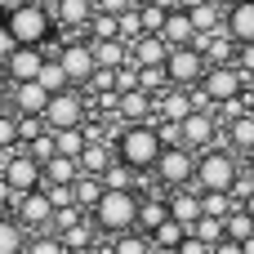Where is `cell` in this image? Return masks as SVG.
<instances>
[{
  "label": "cell",
  "instance_id": "45",
  "mask_svg": "<svg viewBox=\"0 0 254 254\" xmlns=\"http://www.w3.org/2000/svg\"><path fill=\"white\" fill-rule=\"evenodd\" d=\"M0 112H13V85L0 76Z\"/></svg>",
  "mask_w": 254,
  "mask_h": 254
},
{
  "label": "cell",
  "instance_id": "19",
  "mask_svg": "<svg viewBox=\"0 0 254 254\" xmlns=\"http://www.w3.org/2000/svg\"><path fill=\"white\" fill-rule=\"evenodd\" d=\"M49 98H54V94H49L40 80H18V85H13V112H18V116H45Z\"/></svg>",
  "mask_w": 254,
  "mask_h": 254
},
{
  "label": "cell",
  "instance_id": "31",
  "mask_svg": "<svg viewBox=\"0 0 254 254\" xmlns=\"http://www.w3.org/2000/svg\"><path fill=\"white\" fill-rule=\"evenodd\" d=\"M54 138H58V152H63V156H80V152H85V143H89V125L54 129Z\"/></svg>",
  "mask_w": 254,
  "mask_h": 254
},
{
  "label": "cell",
  "instance_id": "20",
  "mask_svg": "<svg viewBox=\"0 0 254 254\" xmlns=\"http://www.w3.org/2000/svg\"><path fill=\"white\" fill-rule=\"evenodd\" d=\"M116 121H121V125L156 121V98H152L147 89H129V94H121V103H116Z\"/></svg>",
  "mask_w": 254,
  "mask_h": 254
},
{
  "label": "cell",
  "instance_id": "47",
  "mask_svg": "<svg viewBox=\"0 0 254 254\" xmlns=\"http://www.w3.org/2000/svg\"><path fill=\"white\" fill-rule=\"evenodd\" d=\"M67 254H107V246H80V250H67Z\"/></svg>",
  "mask_w": 254,
  "mask_h": 254
},
{
  "label": "cell",
  "instance_id": "55",
  "mask_svg": "<svg viewBox=\"0 0 254 254\" xmlns=\"http://www.w3.org/2000/svg\"><path fill=\"white\" fill-rule=\"evenodd\" d=\"M134 4H152V0H134Z\"/></svg>",
  "mask_w": 254,
  "mask_h": 254
},
{
  "label": "cell",
  "instance_id": "26",
  "mask_svg": "<svg viewBox=\"0 0 254 254\" xmlns=\"http://www.w3.org/2000/svg\"><path fill=\"white\" fill-rule=\"evenodd\" d=\"M89 40H121V13H107V9H94L89 27H85Z\"/></svg>",
  "mask_w": 254,
  "mask_h": 254
},
{
  "label": "cell",
  "instance_id": "40",
  "mask_svg": "<svg viewBox=\"0 0 254 254\" xmlns=\"http://www.w3.org/2000/svg\"><path fill=\"white\" fill-rule=\"evenodd\" d=\"M13 49H18V36H13V31H9V22L0 18V63H4Z\"/></svg>",
  "mask_w": 254,
  "mask_h": 254
},
{
  "label": "cell",
  "instance_id": "49",
  "mask_svg": "<svg viewBox=\"0 0 254 254\" xmlns=\"http://www.w3.org/2000/svg\"><path fill=\"white\" fill-rule=\"evenodd\" d=\"M152 254H179L174 246H152Z\"/></svg>",
  "mask_w": 254,
  "mask_h": 254
},
{
  "label": "cell",
  "instance_id": "42",
  "mask_svg": "<svg viewBox=\"0 0 254 254\" xmlns=\"http://www.w3.org/2000/svg\"><path fill=\"white\" fill-rule=\"evenodd\" d=\"M179 254H214V246H205L201 237H192V232H188V241L179 246Z\"/></svg>",
  "mask_w": 254,
  "mask_h": 254
},
{
  "label": "cell",
  "instance_id": "54",
  "mask_svg": "<svg viewBox=\"0 0 254 254\" xmlns=\"http://www.w3.org/2000/svg\"><path fill=\"white\" fill-rule=\"evenodd\" d=\"M250 107H254V85H250Z\"/></svg>",
  "mask_w": 254,
  "mask_h": 254
},
{
  "label": "cell",
  "instance_id": "30",
  "mask_svg": "<svg viewBox=\"0 0 254 254\" xmlns=\"http://www.w3.org/2000/svg\"><path fill=\"white\" fill-rule=\"evenodd\" d=\"M192 237H201L205 246H219V241H228V219H214V214H201V219L192 223Z\"/></svg>",
  "mask_w": 254,
  "mask_h": 254
},
{
  "label": "cell",
  "instance_id": "14",
  "mask_svg": "<svg viewBox=\"0 0 254 254\" xmlns=\"http://www.w3.org/2000/svg\"><path fill=\"white\" fill-rule=\"evenodd\" d=\"M223 143H228L246 165H254V107L241 112V116H232V121L223 125Z\"/></svg>",
  "mask_w": 254,
  "mask_h": 254
},
{
  "label": "cell",
  "instance_id": "52",
  "mask_svg": "<svg viewBox=\"0 0 254 254\" xmlns=\"http://www.w3.org/2000/svg\"><path fill=\"white\" fill-rule=\"evenodd\" d=\"M210 4H219V9H228V4H237V0H210Z\"/></svg>",
  "mask_w": 254,
  "mask_h": 254
},
{
  "label": "cell",
  "instance_id": "34",
  "mask_svg": "<svg viewBox=\"0 0 254 254\" xmlns=\"http://www.w3.org/2000/svg\"><path fill=\"white\" fill-rule=\"evenodd\" d=\"M188 232H192L188 223H179V219H165V223L152 232V246H174V250H179V246L188 241Z\"/></svg>",
  "mask_w": 254,
  "mask_h": 254
},
{
  "label": "cell",
  "instance_id": "33",
  "mask_svg": "<svg viewBox=\"0 0 254 254\" xmlns=\"http://www.w3.org/2000/svg\"><path fill=\"white\" fill-rule=\"evenodd\" d=\"M188 13H192L196 31H201V36H210V31H219V27H223V13H228V9H219V4H196V9H188Z\"/></svg>",
  "mask_w": 254,
  "mask_h": 254
},
{
  "label": "cell",
  "instance_id": "6",
  "mask_svg": "<svg viewBox=\"0 0 254 254\" xmlns=\"http://www.w3.org/2000/svg\"><path fill=\"white\" fill-rule=\"evenodd\" d=\"M58 63H63V71H67V80L76 85V89H85L89 80H94V71H98V58H94V40L89 36H71V40H63V45H45Z\"/></svg>",
  "mask_w": 254,
  "mask_h": 254
},
{
  "label": "cell",
  "instance_id": "38",
  "mask_svg": "<svg viewBox=\"0 0 254 254\" xmlns=\"http://www.w3.org/2000/svg\"><path fill=\"white\" fill-rule=\"evenodd\" d=\"M27 254H67V246H63V237H58V232H31Z\"/></svg>",
  "mask_w": 254,
  "mask_h": 254
},
{
  "label": "cell",
  "instance_id": "35",
  "mask_svg": "<svg viewBox=\"0 0 254 254\" xmlns=\"http://www.w3.org/2000/svg\"><path fill=\"white\" fill-rule=\"evenodd\" d=\"M228 237H232V241H250L254 237V214L246 205H237V210L228 214Z\"/></svg>",
  "mask_w": 254,
  "mask_h": 254
},
{
  "label": "cell",
  "instance_id": "32",
  "mask_svg": "<svg viewBox=\"0 0 254 254\" xmlns=\"http://www.w3.org/2000/svg\"><path fill=\"white\" fill-rule=\"evenodd\" d=\"M18 147H22V125L13 112H0V156L18 152Z\"/></svg>",
  "mask_w": 254,
  "mask_h": 254
},
{
  "label": "cell",
  "instance_id": "28",
  "mask_svg": "<svg viewBox=\"0 0 254 254\" xmlns=\"http://www.w3.org/2000/svg\"><path fill=\"white\" fill-rule=\"evenodd\" d=\"M71 188H76V205H80V210H94V205L103 201V192H107V183H103L98 174H80Z\"/></svg>",
  "mask_w": 254,
  "mask_h": 254
},
{
  "label": "cell",
  "instance_id": "46",
  "mask_svg": "<svg viewBox=\"0 0 254 254\" xmlns=\"http://www.w3.org/2000/svg\"><path fill=\"white\" fill-rule=\"evenodd\" d=\"M214 254H246V246H241V241H232V237H228V241H219V246H214Z\"/></svg>",
  "mask_w": 254,
  "mask_h": 254
},
{
  "label": "cell",
  "instance_id": "50",
  "mask_svg": "<svg viewBox=\"0 0 254 254\" xmlns=\"http://www.w3.org/2000/svg\"><path fill=\"white\" fill-rule=\"evenodd\" d=\"M36 4H45V9H58V4H63V0H36Z\"/></svg>",
  "mask_w": 254,
  "mask_h": 254
},
{
  "label": "cell",
  "instance_id": "39",
  "mask_svg": "<svg viewBox=\"0 0 254 254\" xmlns=\"http://www.w3.org/2000/svg\"><path fill=\"white\" fill-rule=\"evenodd\" d=\"M138 13H143V31H161L165 18H170V9L156 4V0H152V4H138Z\"/></svg>",
  "mask_w": 254,
  "mask_h": 254
},
{
  "label": "cell",
  "instance_id": "1",
  "mask_svg": "<svg viewBox=\"0 0 254 254\" xmlns=\"http://www.w3.org/2000/svg\"><path fill=\"white\" fill-rule=\"evenodd\" d=\"M165 152V138L156 129V121H134V125H116V156L138 170V174H152L156 161Z\"/></svg>",
  "mask_w": 254,
  "mask_h": 254
},
{
  "label": "cell",
  "instance_id": "8",
  "mask_svg": "<svg viewBox=\"0 0 254 254\" xmlns=\"http://www.w3.org/2000/svg\"><path fill=\"white\" fill-rule=\"evenodd\" d=\"M89 116H94V107H89L85 89H76V85L54 94L49 107H45V125L49 129H76V125H89Z\"/></svg>",
  "mask_w": 254,
  "mask_h": 254
},
{
  "label": "cell",
  "instance_id": "5",
  "mask_svg": "<svg viewBox=\"0 0 254 254\" xmlns=\"http://www.w3.org/2000/svg\"><path fill=\"white\" fill-rule=\"evenodd\" d=\"M250 76L237 67V63H228V67H210L205 71V80L196 85V107H219V103H232V98H246L250 94Z\"/></svg>",
  "mask_w": 254,
  "mask_h": 254
},
{
  "label": "cell",
  "instance_id": "25",
  "mask_svg": "<svg viewBox=\"0 0 254 254\" xmlns=\"http://www.w3.org/2000/svg\"><path fill=\"white\" fill-rule=\"evenodd\" d=\"M94 58H98V67H125V63H134V54H129V45L125 40H94Z\"/></svg>",
  "mask_w": 254,
  "mask_h": 254
},
{
  "label": "cell",
  "instance_id": "51",
  "mask_svg": "<svg viewBox=\"0 0 254 254\" xmlns=\"http://www.w3.org/2000/svg\"><path fill=\"white\" fill-rule=\"evenodd\" d=\"M156 4H165V9H179V0H156Z\"/></svg>",
  "mask_w": 254,
  "mask_h": 254
},
{
  "label": "cell",
  "instance_id": "10",
  "mask_svg": "<svg viewBox=\"0 0 254 254\" xmlns=\"http://www.w3.org/2000/svg\"><path fill=\"white\" fill-rule=\"evenodd\" d=\"M165 71H170V85L196 89V85L205 80L210 63H205V54H201L196 45H179V49H170V58H165Z\"/></svg>",
  "mask_w": 254,
  "mask_h": 254
},
{
  "label": "cell",
  "instance_id": "21",
  "mask_svg": "<svg viewBox=\"0 0 254 254\" xmlns=\"http://www.w3.org/2000/svg\"><path fill=\"white\" fill-rule=\"evenodd\" d=\"M165 201H170V219H179V223H188V228L205 214V205H201V188H174Z\"/></svg>",
  "mask_w": 254,
  "mask_h": 254
},
{
  "label": "cell",
  "instance_id": "53",
  "mask_svg": "<svg viewBox=\"0 0 254 254\" xmlns=\"http://www.w3.org/2000/svg\"><path fill=\"white\" fill-rule=\"evenodd\" d=\"M246 210H250V214H254V196H250V201H246Z\"/></svg>",
  "mask_w": 254,
  "mask_h": 254
},
{
  "label": "cell",
  "instance_id": "56",
  "mask_svg": "<svg viewBox=\"0 0 254 254\" xmlns=\"http://www.w3.org/2000/svg\"><path fill=\"white\" fill-rule=\"evenodd\" d=\"M0 76H4V63H0Z\"/></svg>",
  "mask_w": 254,
  "mask_h": 254
},
{
  "label": "cell",
  "instance_id": "2",
  "mask_svg": "<svg viewBox=\"0 0 254 254\" xmlns=\"http://www.w3.org/2000/svg\"><path fill=\"white\" fill-rule=\"evenodd\" d=\"M138 210H143V196H138V192H116V188H107L103 201L89 210V219H94L98 237H121V232H134V228H138Z\"/></svg>",
  "mask_w": 254,
  "mask_h": 254
},
{
  "label": "cell",
  "instance_id": "37",
  "mask_svg": "<svg viewBox=\"0 0 254 254\" xmlns=\"http://www.w3.org/2000/svg\"><path fill=\"white\" fill-rule=\"evenodd\" d=\"M201 205H205V214H214V219H228V214L237 210L232 192H201Z\"/></svg>",
  "mask_w": 254,
  "mask_h": 254
},
{
  "label": "cell",
  "instance_id": "11",
  "mask_svg": "<svg viewBox=\"0 0 254 254\" xmlns=\"http://www.w3.org/2000/svg\"><path fill=\"white\" fill-rule=\"evenodd\" d=\"M214 143H223V121L214 116V107H196L188 121H183V147H192L196 156L210 152Z\"/></svg>",
  "mask_w": 254,
  "mask_h": 254
},
{
  "label": "cell",
  "instance_id": "9",
  "mask_svg": "<svg viewBox=\"0 0 254 254\" xmlns=\"http://www.w3.org/2000/svg\"><path fill=\"white\" fill-rule=\"evenodd\" d=\"M27 232H49L54 228V214H58V205H54V196H49V188H31V192H18V201H13V210H9Z\"/></svg>",
  "mask_w": 254,
  "mask_h": 254
},
{
  "label": "cell",
  "instance_id": "43",
  "mask_svg": "<svg viewBox=\"0 0 254 254\" xmlns=\"http://www.w3.org/2000/svg\"><path fill=\"white\" fill-rule=\"evenodd\" d=\"M13 201H18V192H13V188H9V179L0 174V214H9V210H13Z\"/></svg>",
  "mask_w": 254,
  "mask_h": 254
},
{
  "label": "cell",
  "instance_id": "44",
  "mask_svg": "<svg viewBox=\"0 0 254 254\" xmlns=\"http://www.w3.org/2000/svg\"><path fill=\"white\" fill-rule=\"evenodd\" d=\"M98 9H107V13H125V9H134V0H94Z\"/></svg>",
  "mask_w": 254,
  "mask_h": 254
},
{
  "label": "cell",
  "instance_id": "41",
  "mask_svg": "<svg viewBox=\"0 0 254 254\" xmlns=\"http://www.w3.org/2000/svg\"><path fill=\"white\" fill-rule=\"evenodd\" d=\"M237 67H241V71H246V76L254 80V40H250V45H241V49H237Z\"/></svg>",
  "mask_w": 254,
  "mask_h": 254
},
{
  "label": "cell",
  "instance_id": "7",
  "mask_svg": "<svg viewBox=\"0 0 254 254\" xmlns=\"http://www.w3.org/2000/svg\"><path fill=\"white\" fill-rule=\"evenodd\" d=\"M152 183H156L165 196H170L174 188H192V183H196V152L183 147V143L165 147L161 161H156V170H152Z\"/></svg>",
  "mask_w": 254,
  "mask_h": 254
},
{
  "label": "cell",
  "instance_id": "18",
  "mask_svg": "<svg viewBox=\"0 0 254 254\" xmlns=\"http://www.w3.org/2000/svg\"><path fill=\"white\" fill-rule=\"evenodd\" d=\"M94 9H98L94 0H63V4L54 9V22H58V31H67V36H85Z\"/></svg>",
  "mask_w": 254,
  "mask_h": 254
},
{
  "label": "cell",
  "instance_id": "23",
  "mask_svg": "<svg viewBox=\"0 0 254 254\" xmlns=\"http://www.w3.org/2000/svg\"><path fill=\"white\" fill-rule=\"evenodd\" d=\"M161 36H165L174 49H179V45H196V40H201V31H196V22H192V13H188V9H170V18H165Z\"/></svg>",
  "mask_w": 254,
  "mask_h": 254
},
{
  "label": "cell",
  "instance_id": "29",
  "mask_svg": "<svg viewBox=\"0 0 254 254\" xmlns=\"http://www.w3.org/2000/svg\"><path fill=\"white\" fill-rule=\"evenodd\" d=\"M107 254H152V237L147 232H121V237H112L107 241Z\"/></svg>",
  "mask_w": 254,
  "mask_h": 254
},
{
  "label": "cell",
  "instance_id": "36",
  "mask_svg": "<svg viewBox=\"0 0 254 254\" xmlns=\"http://www.w3.org/2000/svg\"><path fill=\"white\" fill-rule=\"evenodd\" d=\"M22 147H27V152H31V156H36L40 165H49V161L58 156V138H54V129H45L40 138H31V143H22Z\"/></svg>",
  "mask_w": 254,
  "mask_h": 254
},
{
  "label": "cell",
  "instance_id": "4",
  "mask_svg": "<svg viewBox=\"0 0 254 254\" xmlns=\"http://www.w3.org/2000/svg\"><path fill=\"white\" fill-rule=\"evenodd\" d=\"M4 22H9V31L18 36V45H49V40L58 36L54 9H45V4H36V0L13 4V9L4 13Z\"/></svg>",
  "mask_w": 254,
  "mask_h": 254
},
{
  "label": "cell",
  "instance_id": "27",
  "mask_svg": "<svg viewBox=\"0 0 254 254\" xmlns=\"http://www.w3.org/2000/svg\"><path fill=\"white\" fill-rule=\"evenodd\" d=\"M85 170H80V156H54L49 165H45V183H76Z\"/></svg>",
  "mask_w": 254,
  "mask_h": 254
},
{
  "label": "cell",
  "instance_id": "17",
  "mask_svg": "<svg viewBox=\"0 0 254 254\" xmlns=\"http://www.w3.org/2000/svg\"><path fill=\"white\" fill-rule=\"evenodd\" d=\"M192 112H196V89L170 85V89L156 98V116H161V121H188Z\"/></svg>",
  "mask_w": 254,
  "mask_h": 254
},
{
  "label": "cell",
  "instance_id": "15",
  "mask_svg": "<svg viewBox=\"0 0 254 254\" xmlns=\"http://www.w3.org/2000/svg\"><path fill=\"white\" fill-rule=\"evenodd\" d=\"M170 49H174V45H170L161 31H143V36L129 45V54H134V67H165Z\"/></svg>",
  "mask_w": 254,
  "mask_h": 254
},
{
  "label": "cell",
  "instance_id": "12",
  "mask_svg": "<svg viewBox=\"0 0 254 254\" xmlns=\"http://www.w3.org/2000/svg\"><path fill=\"white\" fill-rule=\"evenodd\" d=\"M0 174L9 179V188L13 192H31V188H45V165L27 152V147H18V152H9V156H0Z\"/></svg>",
  "mask_w": 254,
  "mask_h": 254
},
{
  "label": "cell",
  "instance_id": "48",
  "mask_svg": "<svg viewBox=\"0 0 254 254\" xmlns=\"http://www.w3.org/2000/svg\"><path fill=\"white\" fill-rule=\"evenodd\" d=\"M196 4H210V0H179V9H196Z\"/></svg>",
  "mask_w": 254,
  "mask_h": 254
},
{
  "label": "cell",
  "instance_id": "24",
  "mask_svg": "<svg viewBox=\"0 0 254 254\" xmlns=\"http://www.w3.org/2000/svg\"><path fill=\"white\" fill-rule=\"evenodd\" d=\"M31 232L13 219V214H0V254H27Z\"/></svg>",
  "mask_w": 254,
  "mask_h": 254
},
{
  "label": "cell",
  "instance_id": "16",
  "mask_svg": "<svg viewBox=\"0 0 254 254\" xmlns=\"http://www.w3.org/2000/svg\"><path fill=\"white\" fill-rule=\"evenodd\" d=\"M196 49L205 54V63H210V67H228V63H237V49H241V45L232 40V31H228V27H219V31L201 36V40H196Z\"/></svg>",
  "mask_w": 254,
  "mask_h": 254
},
{
  "label": "cell",
  "instance_id": "3",
  "mask_svg": "<svg viewBox=\"0 0 254 254\" xmlns=\"http://www.w3.org/2000/svg\"><path fill=\"white\" fill-rule=\"evenodd\" d=\"M241 170H246V161L228 143H214L210 152L196 156V183L192 188H201V192H232V183L241 179Z\"/></svg>",
  "mask_w": 254,
  "mask_h": 254
},
{
  "label": "cell",
  "instance_id": "13",
  "mask_svg": "<svg viewBox=\"0 0 254 254\" xmlns=\"http://www.w3.org/2000/svg\"><path fill=\"white\" fill-rule=\"evenodd\" d=\"M45 45H18L9 58H4V80L9 85H18V80H36L40 76V67H45Z\"/></svg>",
  "mask_w": 254,
  "mask_h": 254
},
{
  "label": "cell",
  "instance_id": "22",
  "mask_svg": "<svg viewBox=\"0 0 254 254\" xmlns=\"http://www.w3.org/2000/svg\"><path fill=\"white\" fill-rule=\"evenodd\" d=\"M223 27L232 31L237 45H250V40H254V0H237V4H228Z\"/></svg>",
  "mask_w": 254,
  "mask_h": 254
}]
</instances>
